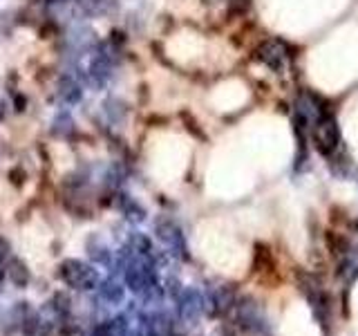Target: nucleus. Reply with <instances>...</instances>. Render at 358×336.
<instances>
[{"label": "nucleus", "instance_id": "f257e3e1", "mask_svg": "<svg viewBox=\"0 0 358 336\" xmlns=\"http://www.w3.org/2000/svg\"><path fill=\"white\" fill-rule=\"evenodd\" d=\"M59 278L67 287L83 289V291H90L101 285V276L96 269L83 260H76V258H67V260L61 262Z\"/></svg>", "mask_w": 358, "mask_h": 336}, {"label": "nucleus", "instance_id": "f03ea898", "mask_svg": "<svg viewBox=\"0 0 358 336\" xmlns=\"http://www.w3.org/2000/svg\"><path fill=\"white\" fill-rule=\"evenodd\" d=\"M115 50L110 48V43H101L92 50V59L87 65V81L96 90L106 88L112 78V70H115Z\"/></svg>", "mask_w": 358, "mask_h": 336}, {"label": "nucleus", "instance_id": "7ed1b4c3", "mask_svg": "<svg viewBox=\"0 0 358 336\" xmlns=\"http://www.w3.org/2000/svg\"><path fill=\"white\" fill-rule=\"evenodd\" d=\"M311 139H313V146H316L322 155H331L336 150V146H338V128H336V121L329 112L318 115Z\"/></svg>", "mask_w": 358, "mask_h": 336}, {"label": "nucleus", "instance_id": "20e7f679", "mask_svg": "<svg viewBox=\"0 0 358 336\" xmlns=\"http://www.w3.org/2000/svg\"><path fill=\"white\" fill-rule=\"evenodd\" d=\"M96 34L90 27H74L65 36V52L67 56H81L83 52H92L96 48Z\"/></svg>", "mask_w": 358, "mask_h": 336}, {"label": "nucleus", "instance_id": "39448f33", "mask_svg": "<svg viewBox=\"0 0 358 336\" xmlns=\"http://www.w3.org/2000/svg\"><path fill=\"white\" fill-rule=\"evenodd\" d=\"M56 97H59L61 104L65 106H76L83 101V85L76 76L72 74H61L59 81H56Z\"/></svg>", "mask_w": 358, "mask_h": 336}, {"label": "nucleus", "instance_id": "423d86ee", "mask_svg": "<svg viewBox=\"0 0 358 336\" xmlns=\"http://www.w3.org/2000/svg\"><path fill=\"white\" fill-rule=\"evenodd\" d=\"M177 309L184 321H197L204 312V298L197 289H184L177 296Z\"/></svg>", "mask_w": 358, "mask_h": 336}, {"label": "nucleus", "instance_id": "0eeeda50", "mask_svg": "<svg viewBox=\"0 0 358 336\" xmlns=\"http://www.w3.org/2000/svg\"><path fill=\"white\" fill-rule=\"evenodd\" d=\"M157 235L159 240L166 242L175 253L186 258V242H184V233L179 231V227L173 220H157Z\"/></svg>", "mask_w": 358, "mask_h": 336}, {"label": "nucleus", "instance_id": "6e6552de", "mask_svg": "<svg viewBox=\"0 0 358 336\" xmlns=\"http://www.w3.org/2000/svg\"><path fill=\"white\" fill-rule=\"evenodd\" d=\"M103 115L108 119L110 126H121L128 117V106L126 101H121L119 97H108L103 101Z\"/></svg>", "mask_w": 358, "mask_h": 336}, {"label": "nucleus", "instance_id": "1a4fd4ad", "mask_svg": "<svg viewBox=\"0 0 358 336\" xmlns=\"http://www.w3.org/2000/svg\"><path fill=\"white\" fill-rule=\"evenodd\" d=\"M128 323L123 316L119 318H112V321H103V323H99L92 336H128Z\"/></svg>", "mask_w": 358, "mask_h": 336}, {"label": "nucleus", "instance_id": "9d476101", "mask_svg": "<svg viewBox=\"0 0 358 336\" xmlns=\"http://www.w3.org/2000/svg\"><path fill=\"white\" fill-rule=\"evenodd\" d=\"M7 278L14 283L16 287H27V283H29V269H27V265L22 262V260H18V258H11L9 260V265H7Z\"/></svg>", "mask_w": 358, "mask_h": 336}, {"label": "nucleus", "instance_id": "9b49d317", "mask_svg": "<svg viewBox=\"0 0 358 336\" xmlns=\"http://www.w3.org/2000/svg\"><path fill=\"white\" fill-rule=\"evenodd\" d=\"M99 294L106 302H110V305H119V302H123V296H126V289H123L117 280L108 278L99 285Z\"/></svg>", "mask_w": 358, "mask_h": 336}, {"label": "nucleus", "instance_id": "f8f14e48", "mask_svg": "<svg viewBox=\"0 0 358 336\" xmlns=\"http://www.w3.org/2000/svg\"><path fill=\"white\" fill-rule=\"evenodd\" d=\"M27 302H16L14 307H11L7 312V316H5V323H7V328H3L5 334H11V332H16L18 328H22V321L27 318Z\"/></svg>", "mask_w": 358, "mask_h": 336}, {"label": "nucleus", "instance_id": "ddd939ff", "mask_svg": "<svg viewBox=\"0 0 358 336\" xmlns=\"http://www.w3.org/2000/svg\"><path fill=\"white\" fill-rule=\"evenodd\" d=\"M87 253H90V258H92L94 262L112 267V251L103 242H101V238H90L87 240Z\"/></svg>", "mask_w": 358, "mask_h": 336}, {"label": "nucleus", "instance_id": "4468645a", "mask_svg": "<svg viewBox=\"0 0 358 336\" xmlns=\"http://www.w3.org/2000/svg\"><path fill=\"white\" fill-rule=\"evenodd\" d=\"M22 334L25 336H45V330H48V325H45V321L41 316H36V314H27V318L22 321Z\"/></svg>", "mask_w": 358, "mask_h": 336}, {"label": "nucleus", "instance_id": "2eb2a0df", "mask_svg": "<svg viewBox=\"0 0 358 336\" xmlns=\"http://www.w3.org/2000/svg\"><path fill=\"white\" fill-rule=\"evenodd\" d=\"M121 209H123V213H126V216H128L132 222H141V220H143V216H145L143 209H141L134 200H130V197H123Z\"/></svg>", "mask_w": 358, "mask_h": 336}, {"label": "nucleus", "instance_id": "dca6fc26", "mask_svg": "<svg viewBox=\"0 0 358 336\" xmlns=\"http://www.w3.org/2000/svg\"><path fill=\"white\" fill-rule=\"evenodd\" d=\"M54 132L56 134H67V132H72V126H74V121H72V117L67 115V112H61V115H56L54 117Z\"/></svg>", "mask_w": 358, "mask_h": 336}, {"label": "nucleus", "instance_id": "f3484780", "mask_svg": "<svg viewBox=\"0 0 358 336\" xmlns=\"http://www.w3.org/2000/svg\"><path fill=\"white\" fill-rule=\"evenodd\" d=\"M52 309L59 314V316H67V314H70V309H72L70 296H67V294H56L54 300H52Z\"/></svg>", "mask_w": 358, "mask_h": 336}, {"label": "nucleus", "instance_id": "a211bd4d", "mask_svg": "<svg viewBox=\"0 0 358 336\" xmlns=\"http://www.w3.org/2000/svg\"><path fill=\"white\" fill-rule=\"evenodd\" d=\"M7 258H9V242L5 238H0V265H5Z\"/></svg>", "mask_w": 358, "mask_h": 336}, {"label": "nucleus", "instance_id": "6ab92c4d", "mask_svg": "<svg viewBox=\"0 0 358 336\" xmlns=\"http://www.w3.org/2000/svg\"><path fill=\"white\" fill-rule=\"evenodd\" d=\"M5 119V104H0V121Z\"/></svg>", "mask_w": 358, "mask_h": 336}]
</instances>
